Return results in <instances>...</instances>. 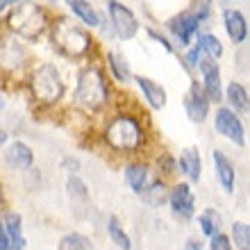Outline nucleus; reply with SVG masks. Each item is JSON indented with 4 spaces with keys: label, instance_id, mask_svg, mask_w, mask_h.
Here are the masks:
<instances>
[{
    "label": "nucleus",
    "instance_id": "f257e3e1",
    "mask_svg": "<svg viewBox=\"0 0 250 250\" xmlns=\"http://www.w3.org/2000/svg\"><path fill=\"white\" fill-rule=\"evenodd\" d=\"M50 43L68 62H86L93 55L96 39L80 21L68 16H55L50 25Z\"/></svg>",
    "mask_w": 250,
    "mask_h": 250
},
{
    "label": "nucleus",
    "instance_id": "f03ea898",
    "mask_svg": "<svg viewBox=\"0 0 250 250\" xmlns=\"http://www.w3.org/2000/svg\"><path fill=\"white\" fill-rule=\"evenodd\" d=\"M75 105L80 109H84L86 114L98 116L109 107L112 103V89L107 82L105 68L100 64H89L78 73V82H75V91H73Z\"/></svg>",
    "mask_w": 250,
    "mask_h": 250
},
{
    "label": "nucleus",
    "instance_id": "7ed1b4c3",
    "mask_svg": "<svg viewBox=\"0 0 250 250\" xmlns=\"http://www.w3.org/2000/svg\"><path fill=\"white\" fill-rule=\"evenodd\" d=\"M103 141L116 155H139L146 148V127L134 114H114L103 127Z\"/></svg>",
    "mask_w": 250,
    "mask_h": 250
},
{
    "label": "nucleus",
    "instance_id": "20e7f679",
    "mask_svg": "<svg viewBox=\"0 0 250 250\" xmlns=\"http://www.w3.org/2000/svg\"><path fill=\"white\" fill-rule=\"evenodd\" d=\"M53 19L55 16H50V12L39 2H14L7 12V30L21 41L34 43L50 32Z\"/></svg>",
    "mask_w": 250,
    "mask_h": 250
},
{
    "label": "nucleus",
    "instance_id": "39448f33",
    "mask_svg": "<svg viewBox=\"0 0 250 250\" xmlns=\"http://www.w3.org/2000/svg\"><path fill=\"white\" fill-rule=\"evenodd\" d=\"M27 84L32 98L41 107H57L66 98V82L53 62H41L32 66L27 75Z\"/></svg>",
    "mask_w": 250,
    "mask_h": 250
},
{
    "label": "nucleus",
    "instance_id": "423d86ee",
    "mask_svg": "<svg viewBox=\"0 0 250 250\" xmlns=\"http://www.w3.org/2000/svg\"><path fill=\"white\" fill-rule=\"evenodd\" d=\"M164 25L166 37L173 41V46L178 50H189L193 46V41L198 39V34L203 32V21L198 19L191 7H185L182 12L173 14Z\"/></svg>",
    "mask_w": 250,
    "mask_h": 250
},
{
    "label": "nucleus",
    "instance_id": "0eeeda50",
    "mask_svg": "<svg viewBox=\"0 0 250 250\" xmlns=\"http://www.w3.org/2000/svg\"><path fill=\"white\" fill-rule=\"evenodd\" d=\"M105 14H107L109 25L114 27L116 39L132 41L139 34V30H141V23H139L137 14L132 12L125 2H119V0H107L105 2Z\"/></svg>",
    "mask_w": 250,
    "mask_h": 250
},
{
    "label": "nucleus",
    "instance_id": "6e6552de",
    "mask_svg": "<svg viewBox=\"0 0 250 250\" xmlns=\"http://www.w3.org/2000/svg\"><path fill=\"white\" fill-rule=\"evenodd\" d=\"M32 62V55L27 46L14 34H0V71L21 73Z\"/></svg>",
    "mask_w": 250,
    "mask_h": 250
},
{
    "label": "nucleus",
    "instance_id": "1a4fd4ad",
    "mask_svg": "<svg viewBox=\"0 0 250 250\" xmlns=\"http://www.w3.org/2000/svg\"><path fill=\"white\" fill-rule=\"evenodd\" d=\"M168 209H171L173 218L180 221V223H189L196 218L198 211V200L196 193L191 189L189 182L180 180L171 187V196H168Z\"/></svg>",
    "mask_w": 250,
    "mask_h": 250
},
{
    "label": "nucleus",
    "instance_id": "9d476101",
    "mask_svg": "<svg viewBox=\"0 0 250 250\" xmlns=\"http://www.w3.org/2000/svg\"><path fill=\"white\" fill-rule=\"evenodd\" d=\"M211 123H214V130H216L223 139H228L230 144H234L237 148H244L246 146L244 121L239 119V114H234L228 105L216 107V112L211 114Z\"/></svg>",
    "mask_w": 250,
    "mask_h": 250
},
{
    "label": "nucleus",
    "instance_id": "9b49d317",
    "mask_svg": "<svg viewBox=\"0 0 250 250\" xmlns=\"http://www.w3.org/2000/svg\"><path fill=\"white\" fill-rule=\"evenodd\" d=\"M182 107H185V114L191 123L203 125L211 116V103L207 100V96H205L203 86H200L198 80H189V89L185 91Z\"/></svg>",
    "mask_w": 250,
    "mask_h": 250
},
{
    "label": "nucleus",
    "instance_id": "f8f14e48",
    "mask_svg": "<svg viewBox=\"0 0 250 250\" xmlns=\"http://www.w3.org/2000/svg\"><path fill=\"white\" fill-rule=\"evenodd\" d=\"M196 73H200V86H203L207 100H209L211 105H214V103L218 105V103L223 100V93H225L223 78H221V64H218L216 60L203 57L200 64H198Z\"/></svg>",
    "mask_w": 250,
    "mask_h": 250
},
{
    "label": "nucleus",
    "instance_id": "ddd939ff",
    "mask_svg": "<svg viewBox=\"0 0 250 250\" xmlns=\"http://www.w3.org/2000/svg\"><path fill=\"white\" fill-rule=\"evenodd\" d=\"M134 84H137L141 98L152 112H162L168 103V93H166L164 84H159L157 80H152L150 75H134Z\"/></svg>",
    "mask_w": 250,
    "mask_h": 250
},
{
    "label": "nucleus",
    "instance_id": "4468645a",
    "mask_svg": "<svg viewBox=\"0 0 250 250\" xmlns=\"http://www.w3.org/2000/svg\"><path fill=\"white\" fill-rule=\"evenodd\" d=\"M211 164H214V178H216L218 187H221L228 196H232V193H234V187H237L234 162H232L221 148H214V150H211Z\"/></svg>",
    "mask_w": 250,
    "mask_h": 250
},
{
    "label": "nucleus",
    "instance_id": "2eb2a0df",
    "mask_svg": "<svg viewBox=\"0 0 250 250\" xmlns=\"http://www.w3.org/2000/svg\"><path fill=\"white\" fill-rule=\"evenodd\" d=\"M178 173L189 185H198V182H200V178H203V157H200L198 146H189V148H182V150H180Z\"/></svg>",
    "mask_w": 250,
    "mask_h": 250
},
{
    "label": "nucleus",
    "instance_id": "dca6fc26",
    "mask_svg": "<svg viewBox=\"0 0 250 250\" xmlns=\"http://www.w3.org/2000/svg\"><path fill=\"white\" fill-rule=\"evenodd\" d=\"M223 27H225V34L228 39L234 43V46H241L246 39H248V21H246L244 12L241 9H234V7H223Z\"/></svg>",
    "mask_w": 250,
    "mask_h": 250
},
{
    "label": "nucleus",
    "instance_id": "f3484780",
    "mask_svg": "<svg viewBox=\"0 0 250 250\" xmlns=\"http://www.w3.org/2000/svg\"><path fill=\"white\" fill-rule=\"evenodd\" d=\"M5 164L12 168V171H32L34 166V150L25 141H12V144L7 146L5 150Z\"/></svg>",
    "mask_w": 250,
    "mask_h": 250
},
{
    "label": "nucleus",
    "instance_id": "a211bd4d",
    "mask_svg": "<svg viewBox=\"0 0 250 250\" xmlns=\"http://www.w3.org/2000/svg\"><path fill=\"white\" fill-rule=\"evenodd\" d=\"M105 66H107L109 78H112L114 82H119V84H130V82H134L132 66L121 50H107L105 53Z\"/></svg>",
    "mask_w": 250,
    "mask_h": 250
},
{
    "label": "nucleus",
    "instance_id": "6ab92c4d",
    "mask_svg": "<svg viewBox=\"0 0 250 250\" xmlns=\"http://www.w3.org/2000/svg\"><path fill=\"white\" fill-rule=\"evenodd\" d=\"M168 196H171V187H168V182L162 180V178H155V180L148 182V187H146L144 191H141L139 200H141L148 209H162V207L168 205Z\"/></svg>",
    "mask_w": 250,
    "mask_h": 250
},
{
    "label": "nucleus",
    "instance_id": "aec40b11",
    "mask_svg": "<svg viewBox=\"0 0 250 250\" xmlns=\"http://www.w3.org/2000/svg\"><path fill=\"white\" fill-rule=\"evenodd\" d=\"M123 180L134 196H141V191L150 182V166L146 162H127L123 166Z\"/></svg>",
    "mask_w": 250,
    "mask_h": 250
},
{
    "label": "nucleus",
    "instance_id": "412c9836",
    "mask_svg": "<svg viewBox=\"0 0 250 250\" xmlns=\"http://www.w3.org/2000/svg\"><path fill=\"white\" fill-rule=\"evenodd\" d=\"M66 7L75 16V21H80L86 30H98L100 23H103V16H105V12H98L86 0H66Z\"/></svg>",
    "mask_w": 250,
    "mask_h": 250
},
{
    "label": "nucleus",
    "instance_id": "4be33fe9",
    "mask_svg": "<svg viewBox=\"0 0 250 250\" xmlns=\"http://www.w3.org/2000/svg\"><path fill=\"white\" fill-rule=\"evenodd\" d=\"M0 221H2L7 234H9L12 250H25L27 239H25V234H23V216L14 209H5L2 216H0Z\"/></svg>",
    "mask_w": 250,
    "mask_h": 250
},
{
    "label": "nucleus",
    "instance_id": "5701e85b",
    "mask_svg": "<svg viewBox=\"0 0 250 250\" xmlns=\"http://www.w3.org/2000/svg\"><path fill=\"white\" fill-rule=\"evenodd\" d=\"M223 100L228 103V107H230L234 114L250 112V93H248V89H246L241 82H237V80L228 82L225 93H223Z\"/></svg>",
    "mask_w": 250,
    "mask_h": 250
},
{
    "label": "nucleus",
    "instance_id": "b1692460",
    "mask_svg": "<svg viewBox=\"0 0 250 250\" xmlns=\"http://www.w3.org/2000/svg\"><path fill=\"white\" fill-rule=\"evenodd\" d=\"M196 221H198L200 232H203V237H207V239L216 237L218 232H223L221 230V228H223V216H221V211H218L216 207H205L196 216Z\"/></svg>",
    "mask_w": 250,
    "mask_h": 250
},
{
    "label": "nucleus",
    "instance_id": "393cba45",
    "mask_svg": "<svg viewBox=\"0 0 250 250\" xmlns=\"http://www.w3.org/2000/svg\"><path fill=\"white\" fill-rule=\"evenodd\" d=\"M105 228H107V237L116 246V250H132V239L125 230V225L121 223V218L116 214H109L105 221Z\"/></svg>",
    "mask_w": 250,
    "mask_h": 250
},
{
    "label": "nucleus",
    "instance_id": "a878e982",
    "mask_svg": "<svg viewBox=\"0 0 250 250\" xmlns=\"http://www.w3.org/2000/svg\"><path fill=\"white\" fill-rule=\"evenodd\" d=\"M193 48H196L198 53L203 55V57H209V60H221L223 57V43L218 39L214 32H200L198 34V39L193 41Z\"/></svg>",
    "mask_w": 250,
    "mask_h": 250
},
{
    "label": "nucleus",
    "instance_id": "bb28decb",
    "mask_svg": "<svg viewBox=\"0 0 250 250\" xmlns=\"http://www.w3.org/2000/svg\"><path fill=\"white\" fill-rule=\"evenodd\" d=\"M57 250H93V241L82 232H66L57 241Z\"/></svg>",
    "mask_w": 250,
    "mask_h": 250
},
{
    "label": "nucleus",
    "instance_id": "cd10ccee",
    "mask_svg": "<svg viewBox=\"0 0 250 250\" xmlns=\"http://www.w3.org/2000/svg\"><path fill=\"white\" fill-rule=\"evenodd\" d=\"M66 193L73 203H89V187L80 175H68L66 180Z\"/></svg>",
    "mask_w": 250,
    "mask_h": 250
},
{
    "label": "nucleus",
    "instance_id": "c85d7f7f",
    "mask_svg": "<svg viewBox=\"0 0 250 250\" xmlns=\"http://www.w3.org/2000/svg\"><path fill=\"white\" fill-rule=\"evenodd\" d=\"M230 239L232 246L239 250H250V223L246 221H234L230 225Z\"/></svg>",
    "mask_w": 250,
    "mask_h": 250
},
{
    "label": "nucleus",
    "instance_id": "c756f323",
    "mask_svg": "<svg viewBox=\"0 0 250 250\" xmlns=\"http://www.w3.org/2000/svg\"><path fill=\"white\" fill-rule=\"evenodd\" d=\"M157 173L162 180H168L171 175L178 173V157H173L168 152H162L157 157Z\"/></svg>",
    "mask_w": 250,
    "mask_h": 250
},
{
    "label": "nucleus",
    "instance_id": "7c9ffc66",
    "mask_svg": "<svg viewBox=\"0 0 250 250\" xmlns=\"http://www.w3.org/2000/svg\"><path fill=\"white\" fill-rule=\"evenodd\" d=\"M146 34H148V37H150L152 41H157L159 46L164 48V50H166L168 55H178V48L173 46V41L168 39V37H166L164 32H159V30H155V27H146Z\"/></svg>",
    "mask_w": 250,
    "mask_h": 250
},
{
    "label": "nucleus",
    "instance_id": "2f4dec72",
    "mask_svg": "<svg viewBox=\"0 0 250 250\" xmlns=\"http://www.w3.org/2000/svg\"><path fill=\"white\" fill-rule=\"evenodd\" d=\"M207 250H234L230 234H225V232H218L216 237H211L209 241H207Z\"/></svg>",
    "mask_w": 250,
    "mask_h": 250
},
{
    "label": "nucleus",
    "instance_id": "473e14b6",
    "mask_svg": "<svg viewBox=\"0 0 250 250\" xmlns=\"http://www.w3.org/2000/svg\"><path fill=\"white\" fill-rule=\"evenodd\" d=\"M60 166H62V171H66L68 175H78L80 173V159L75 155H64Z\"/></svg>",
    "mask_w": 250,
    "mask_h": 250
},
{
    "label": "nucleus",
    "instance_id": "72a5a7b5",
    "mask_svg": "<svg viewBox=\"0 0 250 250\" xmlns=\"http://www.w3.org/2000/svg\"><path fill=\"white\" fill-rule=\"evenodd\" d=\"M0 250H12V241H9V234H7L2 221H0Z\"/></svg>",
    "mask_w": 250,
    "mask_h": 250
},
{
    "label": "nucleus",
    "instance_id": "f704fd0d",
    "mask_svg": "<svg viewBox=\"0 0 250 250\" xmlns=\"http://www.w3.org/2000/svg\"><path fill=\"white\" fill-rule=\"evenodd\" d=\"M185 250H205V248H203V244H200L198 239H189L187 246H185Z\"/></svg>",
    "mask_w": 250,
    "mask_h": 250
},
{
    "label": "nucleus",
    "instance_id": "c9c22d12",
    "mask_svg": "<svg viewBox=\"0 0 250 250\" xmlns=\"http://www.w3.org/2000/svg\"><path fill=\"white\" fill-rule=\"evenodd\" d=\"M12 5H14L12 0H0V14H2V12H9V9H12Z\"/></svg>",
    "mask_w": 250,
    "mask_h": 250
},
{
    "label": "nucleus",
    "instance_id": "e433bc0d",
    "mask_svg": "<svg viewBox=\"0 0 250 250\" xmlns=\"http://www.w3.org/2000/svg\"><path fill=\"white\" fill-rule=\"evenodd\" d=\"M7 139H9V134H7V132L2 130V127H0V148H2V146L7 144Z\"/></svg>",
    "mask_w": 250,
    "mask_h": 250
},
{
    "label": "nucleus",
    "instance_id": "4c0bfd02",
    "mask_svg": "<svg viewBox=\"0 0 250 250\" xmlns=\"http://www.w3.org/2000/svg\"><path fill=\"white\" fill-rule=\"evenodd\" d=\"M5 211V196H2V187H0V214Z\"/></svg>",
    "mask_w": 250,
    "mask_h": 250
},
{
    "label": "nucleus",
    "instance_id": "58836bf2",
    "mask_svg": "<svg viewBox=\"0 0 250 250\" xmlns=\"http://www.w3.org/2000/svg\"><path fill=\"white\" fill-rule=\"evenodd\" d=\"M5 105H7V100H5V96H2V93H0V112H2V109H5Z\"/></svg>",
    "mask_w": 250,
    "mask_h": 250
}]
</instances>
